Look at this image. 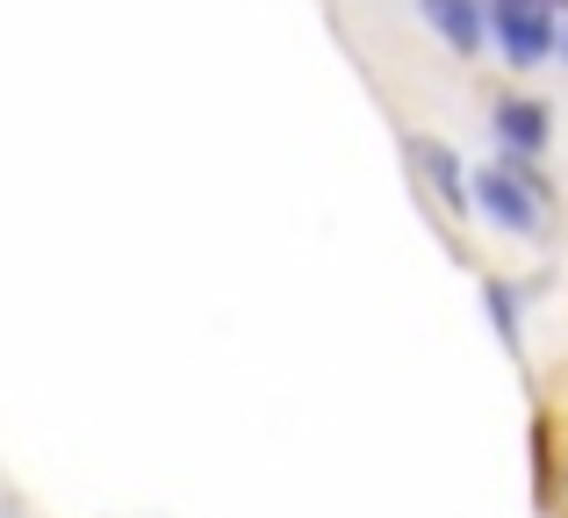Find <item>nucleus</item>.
Wrapping results in <instances>:
<instances>
[{
  "instance_id": "7ed1b4c3",
  "label": "nucleus",
  "mask_w": 568,
  "mask_h": 518,
  "mask_svg": "<svg viewBox=\"0 0 568 518\" xmlns=\"http://www.w3.org/2000/svg\"><path fill=\"white\" fill-rule=\"evenodd\" d=\"M403 159H410V173L432 187V202L468 224V216H475V166H468V159H460L446 138H432V130H410V138H403Z\"/></svg>"
},
{
  "instance_id": "0eeeda50",
  "label": "nucleus",
  "mask_w": 568,
  "mask_h": 518,
  "mask_svg": "<svg viewBox=\"0 0 568 518\" xmlns=\"http://www.w3.org/2000/svg\"><path fill=\"white\" fill-rule=\"evenodd\" d=\"M561 65H568V0H561Z\"/></svg>"
},
{
  "instance_id": "f03ea898",
  "label": "nucleus",
  "mask_w": 568,
  "mask_h": 518,
  "mask_svg": "<svg viewBox=\"0 0 568 518\" xmlns=\"http://www.w3.org/2000/svg\"><path fill=\"white\" fill-rule=\"evenodd\" d=\"M489 51L511 72H540L561 58V0H489Z\"/></svg>"
},
{
  "instance_id": "423d86ee",
  "label": "nucleus",
  "mask_w": 568,
  "mask_h": 518,
  "mask_svg": "<svg viewBox=\"0 0 568 518\" xmlns=\"http://www.w3.org/2000/svg\"><path fill=\"white\" fill-rule=\"evenodd\" d=\"M483 309L497 324L504 353H526V288L518 281H483Z\"/></svg>"
},
{
  "instance_id": "20e7f679",
  "label": "nucleus",
  "mask_w": 568,
  "mask_h": 518,
  "mask_svg": "<svg viewBox=\"0 0 568 518\" xmlns=\"http://www.w3.org/2000/svg\"><path fill=\"white\" fill-rule=\"evenodd\" d=\"M489 130H497L504 159H540L555 144V109L540 94H497L489 101Z\"/></svg>"
},
{
  "instance_id": "f257e3e1",
  "label": "nucleus",
  "mask_w": 568,
  "mask_h": 518,
  "mask_svg": "<svg viewBox=\"0 0 568 518\" xmlns=\"http://www.w3.org/2000/svg\"><path fill=\"white\" fill-rule=\"evenodd\" d=\"M475 210H483L504 238L540 245L547 224H555V210H561V195H555L540 159H489V166H475Z\"/></svg>"
},
{
  "instance_id": "39448f33",
  "label": "nucleus",
  "mask_w": 568,
  "mask_h": 518,
  "mask_svg": "<svg viewBox=\"0 0 568 518\" xmlns=\"http://www.w3.org/2000/svg\"><path fill=\"white\" fill-rule=\"evenodd\" d=\"M417 14H425V29L460 65H475L489 51V0H417Z\"/></svg>"
}]
</instances>
